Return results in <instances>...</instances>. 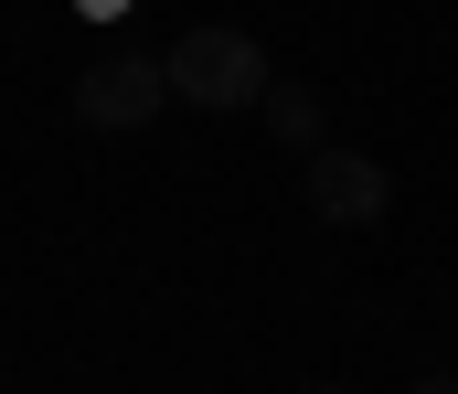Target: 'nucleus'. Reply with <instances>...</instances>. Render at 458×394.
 Wrapping results in <instances>:
<instances>
[{"instance_id":"1","label":"nucleus","mask_w":458,"mask_h":394,"mask_svg":"<svg viewBox=\"0 0 458 394\" xmlns=\"http://www.w3.org/2000/svg\"><path fill=\"white\" fill-rule=\"evenodd\" d=\"M160 64H171V107H203V118H245L277 86L267 54H256V32H234V21H192Z\"/></svg>"},{"instance_id":"2","label":"nucleus","mask_w":458,"mask_h":394,"mask_svg":"<svg viewBox=\"0 0 458 394\" xmlns=\"http://www.w3.org/2000/svg\"><path fill=\"white\" fill-rule=\"evenodd\" d=\"M160 107H171V64H160V54H97V64L75 75V118L107 129V138L149 129Z\"/></svg>"},{"instance_id":"3","label":"nucleus","mask_w":458,"mask_h":394,"mask_svg":"<svg viewBox=\"0 0 458 394\" xmlns=\"http://www.w3.org/2000/svg\"><path fill=\"white\" fill-rule=\"evenodd\" d=\"M310 214L320 224H384L394 214V171L373 160V149H310Z\"/></svg>"},{"instance_id":"4","label":"nucleus","mask_w":458,"mask_h":394,"mask_svg":"<svg viewBox=\"0 0 458 394\" xmlns=\"http://www.w3.org/2000/svg\"><path fill=\"white\" fill-rule=\"evenodd\" d=\"M256 118H267V138H277V149H299V160L320 149V96H310V86H288V75L256 96Z\"/></svg>"},{"instance_id":"5","label":"nucleus","mask_w":458,"mask_h":394,"mask_svg":"<svg viewBox=\"0 0 458 394\" xmlns=\"http://www.w3.org/2000/svg\"><path fill=\"white\" fill-rule=\"evenodd\" d=\"M405 394H458V373H416V384H405Z\"/></svg>"},{"instance_id":"6","label":"nucleus","mask_w":458,"mask_h":394,"mask_svg":"<svg viewBox=\"0 0 458 394\" xmlns=\"http://www.w3.org/2000/svg\"><path fill=\"white\" fill-rule=\"evenodd\" d=\"M75 11H86V21H117V11H128V0H75Z\"/></svg>"},{"instance_id":"7","label":"nucleus","mask_w":458,"mask_h":394,"mask_svg":"<svg viewBox=\"0 0 458 394\" xmlns=\"http://www.w3.org/2000/svg\"><path fill=\"white\" fill-rule=\"evenodd\" d=\"M288 394H352V384H288Z\"/></svg>"}]
</instances>
